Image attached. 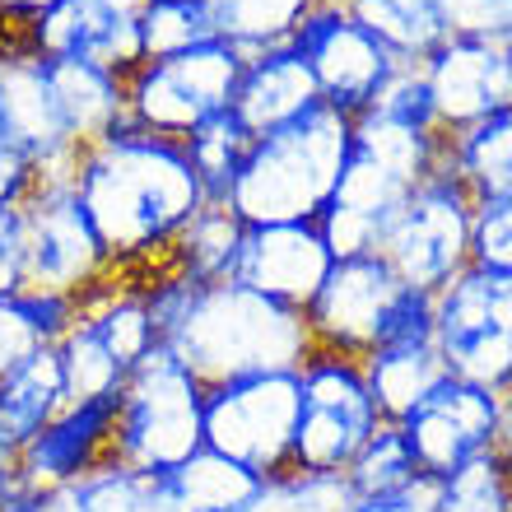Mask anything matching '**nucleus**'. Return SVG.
Listing matches in <instances>:
<instances>
[{"mask_svg": "<svg viewBox=\"0 0 512 512\" xmlns=\"http://www.w3.org/2000/svg\"><path fill=\"white\" fill-rule=\"evenodd\" d=\"M345 5L396 61L410 66H419L433 47L452 38L438 0H345Z\"/></svg>", "mask_w": 512, "mask_h": 512, "instance_id": "bb28decb", "label": "nucleus"}, {"mask_svg": "<svg viewBox=\"0 0 512 512\" xmlns=\"http://www.w3.org/2000/svg\"><path fill=\"white\" fill-rule=\"evenodd\" d=\"M312 5L317 0H205V10L215 19V33L224 42H233L243 56L284 47Z\"/></svg>", "mask_w": 512, "mask_h": 512, "instance_id": "c85d7f7f", "label": "nucleus"}, {"mask_svg": "<svg viewBox=\"0 0 512 512\" xmlns=\"http://www.w3.org/2000/svg\"><path fill=\"white\" fill-rule=\"evenodd\" d=\"M419 461L415 452L405 447L401 429L396 424H382L364 447H359V457L350 461V471H345V485L350 494H382V489H401L410 480H419Z\"/></svg>", "mask_w": 512, "mask_h": 512, "instance_id": "c9c22d12", "label": "nucleus"}, {"mask_svg": "<svg viewBox=\"0 0 512 512\" xmlns=\"http://www.w3.org/2000/svg\"><path fill=\"white\" fill-rule=\"evenodd\" d=\"M56 350V368H61V387H66V405L75 401H117L126 387V373L122 359L94 336V326L84 322L75 312V322L52 340Z\"/></svg>", "mask_w": 512, "mask_h": 512, "instance_id": "cd10ccee", "label": "nucleus"}, {"mask_svg": "<svg viewBox=\"0 0 512 512\" xmlns=\"http://www.w3.org/2000/svg\"><path fill=\"white\" fill-rule=\"evenodd\" d=\"M135 28H140V52H145V61L191 52V47L219 38L205 0H145V10L135 14Z\"/></svg>", "mask_w": 512, "mask_h": 512, "instance_id": "473e14b6", "label": "nucleus"}, {"mask_svg": "<svg viewBox=\"0 0 512 512\" xmlns=\"http://www.w3.org/2000/svg\"><path fill=\"white\" fill-rule=\"evenodd\" d=\"M14 475H19V471H14V457L0 447V499H5V489L14 485Z\"/></svg>", "mask_w": 512, "mask_h": 512, "instance_id": "a18cd8bd", "label": "nucleus"}, {"mask_svg": "<svg viewBox=\"0 0 512 512\" xmlns=\"http://www.w3.org/2000/svg\"><path fill=\"white\" fill-rule=\"evenodd\" d=\"M294 419V368L247 373L205 387V447L247 466L252 475H275L294 466Z\"/></svg>", "mask_w": 512, "mask_h": 512, "instance_id": "f8f14e48", "label": "nucleus"}, {"mask_svg": "<svg viewBox=\"0 0 512 512\" xmlns=\"http://www.w3.org/2000/svg\"><path fill=\"white\" fill-rule=\"evenodd\" d=\"M112 405L117 401H75L14 457L19 480L33 489H70L75 480L112 457Z\"/></svg>", "mask_w": 512, "mask_h": 512, "instance_id": "6ab92c4d", "label": "nucleus"}, {"mask_svg": "<svg viewBox=\"0 0 512 512\" xmlns=\"http://www.w3.org/2000/svg\"><path fill=\"white\" fill-rule=\"evenodd\" d=\"M443 149L452 173L466 182L475 201L512 196V108L494 112L457 135H443Z\"/></svg>", "mask_w": 512, "mask_h": 512, "instance_id": "393cba45", "label": "nucleus"}, {"mask_svg": "<svg viewBox=\"0 0 512 512\" xmlns=\"http://www.w3.org/2000/svg\"><path fill=\"white\" fill-rule=\"evenodd\" d=\"M508 391H512V378H508Z\"/></svg>", "mask_w": 512, "mask_h": 512, "instance_id": "3c124183", "label": "nucleus"}, {"mask_svg": "<svg viewBox=\"0 0 512 512\" xmlns=\"http://www.w3.org/2000/svg\"><path fill=\"white\" fill-rule=\"evenodd\" d=\"M61 405H66V387H61L56 350L38 345L10 373H0V447L19 457L61 415Z\"/></svg>", "mask_w": 512, "mask_h": 512, "instance_id": "4be33fe9", "label": "nucleus"}, {"mask_svg": "<svg viewBox=\"0 0 512 512\" xmlns=\"http://www.w3.org/2000/svg\"><path fill=\"white\" fill-rule=\"evenodd\" d=\"M98 5H108V10H117V14H131V19L145 10V0H98Z\"/></svg>", "mask_w": 512, "mask_h": 512, "instance_id": "49530a36", "label": "nucleus"}, {"mask_svg": "<svg viewBox=\"0 0 512 512\" xmlns=\"http://www.w3.org/2000/svg\"><path fill=\"white\" fill-rule=\"evenodd\" d=\"M0 126L14 149H24L38 177H70L80 145L70 140L66 117L47 84V66L24 42L0 38Z\"/></svg>", "mask_w": 512, "mask_h": 512, "instance_id": "dca6fc26", "label": "nucleus"}, {"mask_svg": "<svg viewBox=\"0 0 512 512\" xmlns=\"http://www.w3.org/2000/svg\"><path fill=\"white\" fill-rule=\"evenodd\" d=\"M499 461H503V471H508V480H512V424H508V433H503V443H499Z\"/></svg>", "mask_w": 512, "mask_h": 512, "instance_id": "de8ad7c7", "label": "nucleus"}, {"mask_svg": "<svg viewBox=\"0 0 512 512\" xmlns=\"http://www.w3.org/2000/svg\"><path fill=\"white\" fill-rule=\"evenodd\" d=\"M471 266L512 275V196L475 201V215H471Z\"/></svg>", "mask_w": 512, "mask_h": 512, "instance_id": "e433bc0d", "label": "nucleus"}, {"mask_svg": "<svg viewBox=\"0 0 512 512\" xmlns=\"http://www.w3.org/2000/svg\"><path fill=\"white\" fill-rule=\"evenodd\" d=\"M508 424H512L508 391L485 387V382L452 378V373H447L410 415L396 419L405 447L415 452L419 471L429 475V480L457 471V466L485 457V452H499Z\"/></svg>", "mask_w": 512, "mask_h": 512, "instance_id": "ddd939ff", "label": "nucleus"}, {"mask_svg": "<svg viewBox=\"0 0 512 512\" xmlns=\"http://www.w3.org/2000/svg\"><path fill=\"white\" fill-rule=\"evenodd\" d=\"M508 61H512V38H508Z\"/></svg>", "mask_w": 512, "mask_h": 512, "instance_id": "09e8293b", "label": "nucleus"}, {"mask_svg": "<svg viewBox=\"0 0 512 512\" xmlns=\"http://www.w3.org/2000/svg\"><path fill=\"white\" fill-rule=\"evenodd\" d=\"M24 294V215L0 205V298Z\"/></svg>", "mask_w": 512, "mask_h": 512, "instance_id": "ea45409f", "label": "nucleus"}, {"mask_svg": "<svg viewBox=\"0 0 512 512\" xmlns=\"http://www.w3.org/2000/svg\"><path fill=\"white\" fill-rule=\"evenodd\" d=\"M312 103H322L317 80H312V70L303 66V56L289 42L252 52L243 61V75H238V89H233V112L252 135L294 122Z\"/></svg>", "mask_w": 512, "mask_h": 512, "instance_id": "aec40b11", "label": "nucleus"}, {"mask_svg": "<svg viewBox=\"0 0 512 512\" xmlns=\"http://www.w3.org/2000/svg\"><path fill=\"white\" fill-rule=\"evenodd\" d=\"M238 243H243V219L233 215L229 205L205 201L191 224L173 238L163 270H177L187 280L215 284V280H233V261H238Z\"/></svg>", "mask_w": 512, "mask_h": 512, "instance_id": "a878e982", "label": "nucleus"}, {"mask_svg": "<svg viewBox=\"0 0 512 512\" xmlns=\"http://www.w3.org/2000/svg\"><path fill=\"white\" fill-rule=\"evenodd\" d=\"M331 247H326L317 219H298V224H243V243L233 261V280L256 289V294L275 298L284 308H308L317 284L331 270Z\"/></svg>", "mask_w": 512, "mask_h": 512, "instance_id": "f3484780", "label": "nucleus"}, {"mask_svg": "<svg viewBox=\"0 0 512 512\" xmlns=\"http://www.w3.org/2000/svg\"><path fill=\"white\" fill-rule=\"evenodd\" d=\"M359 364H364L368 391H373V401H378L387 424L405 419L438 382L447 378V364H443V354H438L433 340L382 345V350H373L368 359H359Z\"/></svg>", "mask_w": 512, "mask_h": 512, "instance_id": "b1692460", "label": "nucleus"}, {"mask_svg": "<svg viewBox=\"0 0 512 512\" xmlns=\"http://www.w3.org/2000/svg\"><path fill=\"white\" fill-rule=\"evenodd\" d=\"M80 512H159L154 475L131 471L122 461H98L94 471L70 485Z\"/></svg>", "mask_w": 512, "mask_h": 512, "instance_id": "f704fd0d", "label": "nucleus"}, {"mask_svg": "<svg viewBox=\"0 0 512 512\" xmlns=\"http://www.w3.org/2000/svg\"><path fill=\"white\" fill-rule=\"evenodd\" d=\"M0 140H5V126H0Z\"/></svg>", "mask_w": 512, "mask_h": 512, "instance_id": "8fccbe9b", "label": "nucleus"}, {"mask_svg": "<svg viewBox=\"0 0 512 512\" xmlns=\"http://www.w3.org/2000/svg\"><path fill=\"white\" fill-rule=\"evenodd\" d=\"M438 154H443L438 126L401 122L378 108L359 112L336 187L317 215L331 256L378 252L382 233L405 205V196L438 168Z\"/></svg>", "mask_w": 512, "mask_h": 512, "instance_id": "7ed1b4c3", "label": "nucleus"}, {"mask_svg": "<svg viewBox=\"0 0 512 512\" xmlns=\"http://www.w3.org/2000/svg\"><path fill=\"white\" fill-rule=\"evenodd\" d=\"M317 350L368 359L382 345L433 340V294L405 284L378 252L336 256L303 308Z\"/></svg>", "mask_w": 512, "mask_h": 512, "instance_id": "39448f33", "label": "nucleus"}, {"mask_svg": "<svg viewBox=\"0 0 512 512\" xmlns=\"http://www.w3.org/2000/svg\"><path fill=\"white\" fill-rule=\"evenodd\" d=\"M75 196L117 275L159 270L173 238L205 205L187 145L140 131L131 117L80 149Z\"/></svg>", "mask_w": 512, "mask_h": 512, "instance_id": "f257e3e1", "label": "nucleus"}, {"mask_svg": "<svg viewBox=\"0 0 512 512\" xmlns=\"http://www.w3.org/2000/svg\"><path fill=\"white\" fill-rule=\"evenodd\" d=\"M471 215L475 196L452 173L443 149L438 168L405 196V205L387 224L378 256L405 284H415L424 294H438L447 280H457L461 270L471 266Z\"/></svg>", "mask_w": 512, "mask_h": 512, "instance_id": "6e6552de", "label": "nucleus"}, {"mask_svg": "<svg viewBox=\"0 0 512 512\" xmlns=\"http://www.w3.org/2000/svg\"><path fill=\"white\" fill-rule=\"evenodd\" d=\"M340 512H433V480L419 475L401 489H382V494H350Z\"/></svg>", "mask_w": 512, "mask_h": 512, "instance_id": "a19ab883", "label": "nucleus"}, {"mask_svg": "<svg viewBox=\"0 0 512 512\" xmlns=\"http://www.w3.org/2000/svg\"><path fill=\"white\" fill-rule=\"evenodd\" d=\"M447 19V33L466 38L508 42L512 38V0H438Z\"/></svg>", "mask_w": 512, "mask_h": 512, "instance_id": "58836bf2", "label": "nucleus"}, {"mask_svg": "<svg viewBox=\"0 0 512 512\" xmlns=\"http://www.w3.org/2000/svg\"><path fill=\"white\" fill-rule=\"evenodd\" d=\"M33 187H38L33 159L24 149H14L10 140H0V205H24Z\"/></svg>", "mask_w": 512, "mask_h": 512, "instance_id": "79ce46f5", "label": "nucleus"}, {"mask_svg": "<svg viewBox=\"0 0 512 512\" xmlns=\"http://www.w3.org/2000/svg\"><path fill=\"white\" fill-rule=\"evenodd\" d=\"M433 345L452 378L508 391L512 378V275L466 266L433 294ZM512 396V391H508Z\"/></svg>", "mask_w": 512, "mask_h": 512, "instance_id": "9b49d317", "label": "nucleus"}, {"mask_svg": "<svg viewBox=\"0 0 512 512\" xmlns=\"http://www.w3.org/2000/svg\"><path fill=\"white\" fill-rule=\"evenodd\" d=\"M24 215V289L28 294L75 298L94 294L103 280H112L108 252L98 243L94 224L75 196V173L70 177H38L19 205Z\"/></svg>", "mask_w": 512, "mask_h": 512, "instance_id": "9d476101", "label": "nucleus"}, {"mask_svg": "<svg viewBox=\"0 0 512 512\" xmlns=\"http://www.w3.org/2000/svg\"><path fill=\"white\" fill-rule=\"evenodd\" d=\"M80 303L75 298H52V294H10L0 298V373H10L24 354L38 345H52L70 322H75Z\"/></svg>", "mask_w": 512, "mask_h": 512, "instance_id": "c756f323", "label": "nucleus"}, {"mask_svg": "<svg viewBox=\"0 0 512 512\" xmlns=\"http://www.w3.org/2000/svg\"><path fill=\"white\" fill-rule=\"evenodd\" d=\"M336 5H345V0H336Z\"/></svg>", "mask_w": 512, "mask_h": 512, "instance_id": "603ef678", "label": "nucleus"}, {"mask_svg": "<svg viewBox=\"0 0 512 512\" xmlns=\"http://www.w3.org/2000/svg\"><path fill=\"white\" fill-rule=\"evenodd\" d=\"M433 512H512V480L499 452L466 461L433 480Z\"/></svg>", "mask_w": 512, "mask_h": 512, "instance_id": "72a5a7b5", "label": "nucleus"}, {"mask_svg": "<svg viewBox=\"0 0 512 512\" xmlns=\"http://www.w3.org/2000/svg\"><path fill=\"white\" fill-rule=\"evenodd\" d=\"M0 512H80V508H75L70 489H33L14 475V485L0 499Z\"/></svg>", "mask_w": 512, "mask_h": 512, "instance_id": "37998d69", "label": "nucleus"}, {"mask_svg": "<svg viewBox=\"0 0 512 512\" xmlns=\"http://www.w3.org/2000/svg\"><path fill=\"white\" fill-rule=\"evenodd\" d=\"M289 47L312 70L322 103L345 117H359L382 89V80L396 70V56L354 19L350 5H336V0H317L294 28Z\"/></svg>", "mask_w": 512, "mask_h": 512, "instance_id": "4468645a", "label": "nucleus"}, {"mask_svg": "<svg viewBox=\"0 0 512 512\" xmlns=\"http://www.w3.org/2000/svg\"><path fill=\"white\" fill-rule=\"evenodd\" d=\"M247 56L224 38H210L191 52L154 56L126 75V117L140 131L187 140L205 117L233 108V89Z\"/></svg>", "mask_w": 512, "mask_h": 512, "instance_id": "1a4fd4ad", "label": "nucleus"}, {"mask_svg": "<svg viewBox=\"0 0 512 512\" xmlns=\"http://www.w3.org/2000/svg\"><path fill=\"white\" fill-rule=\"evenodd\" d=\"M205 447V382L168 350H149L112 405V461L163 475Z\"/></svg>", "mask_w": 512, "mask_h": 512, "instance_id": "423d86ee", "label": "nucleus"}, {"mask_svg": "<svg viewBox=\"0 0 512 512\" xmlns=\"http://www.w3.org/2000/svg\"><path fill=\"white\" fill-rule=\"evenodd\" d=\"M345 503H350L345 475L294 471V466H289V471L261 475L238 512H340Z\"/></svg>", "mask_w": 512, "mask_h": 512, "instance_id": "2f4dec72", "label": "nucleus"}, {"mask_svg": "<svg viewBox=\"0 0 512 512\" xmlns=\"http://www.w3.org/2000/svg\"><path fill=\"white\" fill-rule=\"evenodd\" d=\"M14 42H24L28 52H38V56L94 61L103 70H117L122 80L145 61L135 19L98 5V0H56L47 14H38L33 24L19 28Z\"/></svg>", "mask_w": 512, "mask_h": 512, "instance_id": "a211bd4d", "label": "nucleus"}, {"mask_svg": "<svg viewBox=\"0 0 512 512\" xmlns=\"http://www.w3.org/2000/svg\"><path fill=\"white\" fill-rule=\"evenodd\" d=\"M298 378V419H294V471L345 475L359 447L387 424L368 391L364 364L350 354L317 350L303 354Z\"/></svg>", "mask_w": 512, "mask_h": 512, "instance_id": "0eeeda50", "label": "nucleus"}, {"mask_svg": "<svg viewBox=\"0 0 512 512\" xmlns=\"http://www.w3.org/2000/svg\"><path fill=\"white\" fill-rule=\"evenodd\" d=\"M256 480L261 475H252L247 466L201 447L187 461H177L173 471L154 475V494H159V512H238Z\"/></svg>", "mask_w": 512, "mask_h": 512, "instance_id": "5701e85b", "label": "nucleus"}, {"mask_svg": "<svg viewBox=\"0 0 512 512\" xmlns=\"http://www.w3.org/2000/svg\"><path fill=\"white\" fill-rule=\"evenodd\" d=\"M368 108L387 112V117H401V122H419V126H438L433 122V103H429V84H424V70L410 66V61H396L382 89L373 94Z\"/></svg>", "mask_w": 512, "mask_h": 512, "instance_id": "4c0bfd02", "label": "nucleus"}, {"mask_svg": "<svg viewBox=\"0 0 512 512\" xmlns=\"http://www.w3.org/2000/svg\"><path fill=\"white\" fill-rule=\"evenodd\" d=\"M42 66L70 140L80 149L126 122V80L117 70H103L94 61H66V56H42Z\"/></svg>", "mask_w": 512, "mask_h": 512, "instance_id": "412c9836", "label": "nucleus"}, {"mask_svg": "<svg viewBox=\"0 0 512 512\" xmlns=\"http://www.w3.org/2000/svg\"><path fill=\"white\" fill-rule=\"evenodd\" d=\"M145 303L159 350L196 373L205 387L247 373L298 368L312 350L303 312L256 294L238 280H187L177 270H145Z\"/></svg>", "mask_w": 512, "mask_h": 512, "instance_id": "f03ea898", "label": "nucleus"}, {"mask_svg": "<svg viewBox=\"0 0 512 512\" xmlns=\"http://www.w3.org/2000/svg\"><path fill=\"white\" fill-rule=\"evenodd\" d=\"M354 117L312 103L303 117L275 126V131L252 135L243 163L229 182L233 215L252 224H298V219L322 215L326 196L336 187L345 149H350Z\"/></svg>", "mask_w": 512, "mask_h": 512, "instance_id": "20e7f679", "label": "nucleus"}, {"mask_svg": "<svg viewBox=\"0 0 512 512\" xmlns=\"http://www.w3.org/2000/svg\"><path fill=\"white\" fill-rule=\"evenodd\" d=\"M182 145H187V159H191V168H196V177H201L205 201L224 205L233 173H238V163H243L247 145H252V131L238 122V112L224 108V112H215V117H205Z\"/></svg>", "mask_w": 512, "mask_h": 512, "instance_id": "7c9ffc66", "label": "nucleus"}, {"mask_svg": "<svg viewBox=\"0 0 512 512\" xmlns=\"http://www.w3.org/2000/svg\"><path fill=\"white\" fill-rule=\"evenodd\" d=\"M56 0H0V38H14L24 24H33L38 14H47Z\"/></svg>", "mask_w": 512, "mask_h": 512, "instance_id": "c03bdc74", "label": "nucleus"}, {"mask_svg": "<svg viewBox=\"0 0 512 512\" xmlns=\"http://www.w3.org/2000/svg\"><path fill=\"white\" fill-rule=\"evenodd\" d=\"M419 70H424V84H429L433 122L443 135H457L466 126L494 117V112L512 108L508 42L452 33L443 47H433L419 61Z\"/></svg>", "mask_w": 512, "mask_h": 512, "instance_id": "2eb2a0df", "label": "nucleus"}]
</instances>
